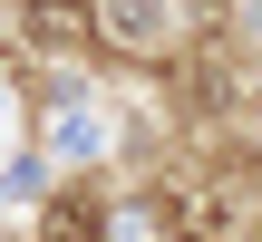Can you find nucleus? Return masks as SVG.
Masks as SVG:
<instances>
[{
	"instance_id": "nucleus-4",
	"label": "nucleus",
	"mask_w": 262,
	"mask_h": 242,
	"mask_svg": "<svg viewBox=\"0 0 262 242\" xmlns=\"http://www.w3.org/2000/svg\"><path fill=\"white\" fill-rule=\"evenodd\" d=\"M78 10H97V0H29V19H39V39H68V29H78Z\"/></svg>"
},
{
	"instance_id": "nucleus-3",
	"label": "nucleus",
	"mask_w": 262,
	"mask_h": 242,
	"mask_svg": "<svg viewBox=\"0 0 262 242\" xmlns=\"http://www.w3.org/2000/svg\"><path fill=\"white\" fill-rule=\"evenodd\" d=\"M39 242H97V204H88V194H58L49 223H39Z\"/></svg>"
},
{
	"instance_id": "nucleus-2",
	"label": "nucleus",
	"mask_w": 262,
	"mask_h": 242,
	"mask_svg": "<svg viewBox=\"0 0 262 242\" xmlns=\"http://www.w3.org/2000/svg\"><path fill=\"white\" fill-rule=\"evenodd\" d=\"M97 19H107V39H126V49H156V39H165V10H156V0H97Z\"/></svg>"
},
{
	"instance_id": "nucleus-1",
	"label": "nucleus",
	"mask_w": 262,
	"mask_h": 242,
	"mask_svg": "<svg viewBox=\"0 0 262 242\" xmlns=\"http://www.w3.org/2000/svg\"><path fill=\"white\" fill-rule=\"evenodd\" d=\"M156 213H165L185 242H224V204H214L204 184H185V175H175V184H156Z\"/></svg>"
}]
</instances>
